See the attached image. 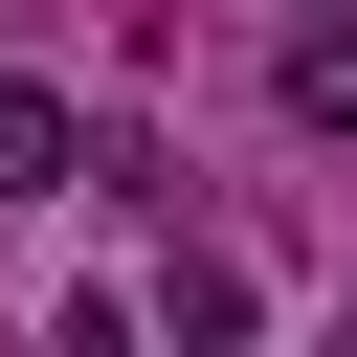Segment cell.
Returning <instances> with one entry per match:
<instances>
[{
  "mask_svg": "<svg viewBox=\"0 0 357 357\" xmlns=\"http://www.w3.org/2000/svg\"><path fill=\"white\" fill-rule=\"evenodd\" d=\"M290 134H335V156H357V0H312V22H290Z\"/></svg>",
  "mask_w": 357,
  "mask_h": 357,
  "instance_id": "6da1fadb",
  "label": "cell"
},
{
  "mask_svg": "<svg viewBox=\"0 0 357 357\" xmlns=\"http://www.w3.org/2000/svg\"><path fill=\"white\" fill-rule=\"evenodd\" d=\"M67 134H89V112H67V89H22V67H0V201H67Z\"/></svg>",
  "mask_w": 357,
  "mask_h": 357,
  "instance_id": "7a4b0ae2",
  "label": "cell"
},
{
  "mask_svg": "<svg viewBox=\"0 0 357 357\" xmlns=\"http://www.w3.org/2000/svg\"><path fill=\"white\" fill-rule=\"evenodd\" d=\"M245 312H268V290H245V268H223V245H178V268H156V335H201V357H223V335H245Z\"/></svg>",
  "mask_w": 357,
  "mask_h": 357,
  "instance_id": "3957f363",
  "label": "cell"
},
{
  "mask_svg": "<svg viewBox=\"0 0 357 357\" xmlns=\"http://www.w3.org/2000/svg\"><path fill=\"white\" fill-rule=\"evenodd\" d=\"M290 22H312V0H290Z\"/></svg>",
  "mask_w": 357,
  "mask_h": 357,
  "instance_id": "277c9868",
  "label": "cell"
}]
</instances>
